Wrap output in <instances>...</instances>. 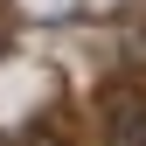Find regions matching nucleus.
<instances>
[{
    "label": "nucleus",
    "instance_id": "f257e3e1",
    "mask_svg": "<svg viewBox=\"0 0 146 146\" xmlns=\"http://www.w3.org/2000/svg\"><path fill=\"white\" fill-rule=\"evenodd\" d=\"M104 146H146V104H139V98H118L111 139H104Z\"/></svg>",
    "mask_w": 146,
    "mask_h": 146
}]
</instances>
